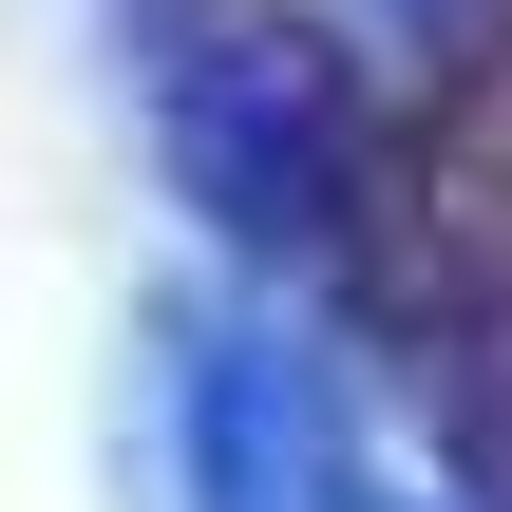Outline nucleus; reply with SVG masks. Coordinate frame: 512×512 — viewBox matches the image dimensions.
<instances>
[{
    "label": "nucleus",
    "instance_id": "f257e3e1",
    "mask_svg": "<svg viewBox=\"0 0 512 512\" xmlns=\"http://www.w3.org/2000/svg\"><path fill=\"white\" fill-rule=\"evenodd\" d=\"M171 152H190V190H228V228L285 247V228L342 209L361 95H342V57L285 38V19H171Z\"/></svg>",
    "mask_w": 512,
    "mask_h": 512
},
{
    "label": "nucleus",
    "instance_id": "f03ea898",
    "mask_svg": "<svg viewBox=\"0 0 512 512\" xmlns=\"http://www.w3.org/2000/svg\"><path fill=\"white\" fill-rule=\"evenodd\" d=\"M190 494L209 512H342V437H323V399H304V361H266V342H190Z\"/></svg>",
    "mask_w": 512,
    "mask_h": 512
},
{
    "label": "nucleus",
    "instance_id": "7ed1b4c3",
    "mask_svg": "<svg viewBox=\"0 0 512 512\" xmlns=\"http://www.w3.org/2000/svg\"><path fill=\"white\" fill-rule=\"evenodd\" d=\"M342 512H418V494H342Z\"/></svg>",
    "mask_w": 512,
    "mask_h": 512
}]
</instances>
